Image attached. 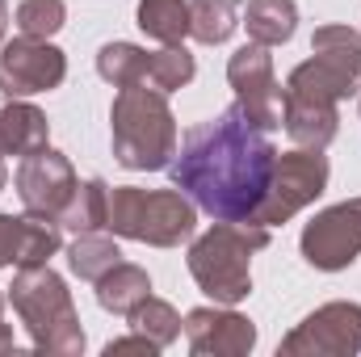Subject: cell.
Here are the masks:
<instances>
[{
	"instance_id": "27",
	"label": "cell",
	"mask_w": 361,
	"mask_h": 357,
	"mask_svg": "<svg viewBox=\"0 0 361 357\" xmlns=\"http://www.w3.org/2000/svg\"><path fill=\"white\" fill-rule=\"evenodd\" d=\"M156 349H160L156 341H147L143 332H135V337H122V341H109V345H105V357H118V353H147V357H152Z\"/></svg>"
},
{
	"instance_id": "29",
	"label": "cell",
	"mask_w": 361,
	"mask_h": 357,
	"mask_svg": "<svg viewBox=\"0 0 361 357\" xmlns=\"http://www.w3.org/2000/svg\"><path fill=\"white\" fill-rule=\"evenodd\" d=\"M4 30H8V4L0 0V42H4Z\"/></svg>"
},
{
	"instance_id": "21",
	"label": "cell",
	"mask_w": 361,
	"mask_h": 357,
	"mask_svg": "<svg viewBox=\"0 0 361 357\" xmlns=\"http://www.w3.org/2000/svg\"><path fill=\"white\" fill-rule=\"evenodd\" d=\"M240 0H189V34L206 47H219L240 25Z\"/></svg>"
},
{
	"instance_id": "18",
	"label": "cell",
	"mask_w": 361,
	"mask_h": 357,
	"mask_svg": "<svg viewBox=\"0 0 361 357\" xmlns=\"http://www.w3.org/2000/svg\"><path fill=\"white\" fill-rule=\"evenodd\" d=\"M244 25H248V38H252V42H261V47H281V42L294 38L298 4H294V0H248Z\"/></svg>"
},
{
	"instance_id": "3",
	"label": "cell",
	"mask_w": 361,
	"mask_h": 357,
	"mask_svg": "<svg viewBox=\"0 0 361 357\" xmlns=\"http://www.w3.org/2000/svg\"><path fill=\"white\" fill-rule=\"evenodd\" d=\"M8 298H13V311L21 315L34 349L55 357L85 353V328H80L72 290L51 265L17 269V277L8 286Z\"/></svg>"
},
{
	"instance_id": "15",
	"label": "cell",
	"mask_w": 361,
	"mask_h": 357,
	"mask_svg": "<svg viewBox=\"0 0 361 357\" xmlns=\"http://www.w3.org/2000/svg\"><path fill=\"white\" fill-rule=\"evenodd\" d=\"M281 126L298 147L324 152L341 131V109H336V101H319V97H307V92H286V122Z\"/></svg>"
},
{
	"instance_id": "13",
	"label": "cell",
	"mask_w": 361,
	"mask_h": 357,
	"mask_svg": "<svg viewBox=\"0 0 361 357\" xmlns=\"http://www.w3.org/2000/svg\"><path fill=\"white\" fill-rule=\"evenodd\" d=\"M185 337L189 349L202 357H244L257 345V328L248 315L231 311V307H197L185 315Z\"/></svg>"
},
{
	"instance_id": "17",
	"label": "cell",
	"mask_w": 361,
	"mask_h": 357,
	"mask_svg": "<svg viewBox=\"0 0 361 357\" xmlns=\"http://www.w3.org/2000/svg\"><path fill=\"white\" fill-rule=\"evenodd\" d=\"M92 286H97V303H101L105 311H114V315H130V311L152 294L147 269L130 265V261H118L109 273H101Z\"/></svg>"
},
{
	"instance_id": "26",
	"label": "cell",
	"mask_w": 361,
	"mask_h": 357,
	"mask_svg": "<svg viewBox=\"0 0 361 357\" xmlns=\"http://www.w3.org/2000/svg\"><path fill=\"white\" fill-rule=\"evenodd\" d=\"M13 21L25 38H55L68 21V4L63 0H21Z\"/></svg>"
},
{
	"instance_id": "14",
	"label": "cell",
	"mask_w": 361,
	"mask_h": 357,
	"mask_svg": "<svg viewBox=\"0 0 361 357\" xmlns=\"http://www.w3.org/2000/svg\"><path fill=\"white\" fill-rule=\"evenodd\" d=\"M59 223L51 219H38V214H25V219H13V214H0V269L4 265H51V257L59 253Z\"/></svg>"
},
{
	"instance_id": "30",
	"label": "cell",
	"mask_w": 361,
	"mask_h": 357,
	"mask_svg": "<svg viewBox=\"0 0 361 357\" xmlns=\"http://www.w3.org/2000/svg\"><path fill=\"white\" fill-rule=\"evenodd\" d=\"M0 311H4V294H0Z\"/></svg>"
},
{
	"instance_id": "23",
	"label": "cell",
	"mask_w": 361,
	"mask_h": 357,
	"mask_svg": "<svg viewBox=\"0 0 361 357\" xmlns=\"http://www.w3.org/2000/svg\"><path fill=\"white\" fill-rule=\"evenodd\" d=\"M118 261H122L118 244L109 236H101V231H80L72 240V248H68V265H72V273L80 282H97L101 273H109Z\"/></svg>"
},
{
	"instance_id": "6",
	"label": "cell",
	"mask_w": 361,
	"mask_h": 357,
	"mask_svg": "<svg viewBox=\"0 0 361 357\" xmlns=\"http://www.w3.org/2000/svg\"><path fill=\"white\" fill-rule=\"evenodd\" d=\"M286 89L324 101L361 92V34L353 25H319L311 34V59L290 72Z\"/></svg>"
},
{
	"instance_id": "8",
	"label": "cell",
	"mask_w": 361,
	"mask_h": 357,
	"mask_svg": "<svg viewBox=\"0 0 361 357\" xmlns=\"http://www.w3.org/2000/svg\"><path fill=\"white\" fill-rule=\"evenodd\" d=\"M227 80L235 89V105L248 114V122L257 131H277L286 122V89L273 76V55L269 47L248 42L227 59Z\"/></svg>"
},
{
	"instance_id": "19",
	"label": "cell",
	"mask_w": 361,
	"mask_h": 357,
	"mask_svg": "<svg viewBox=\"0 0 361 357\" xmlns=\"http://www.w3.org/2000/svg\"><path fill=\"white\" fill-rule=\"evenodd\" d=\"M59 227H68V231H105V223H109V185L101 177L92 181H80L76 185V193H72V202L63 206V214L55 219Z\"/></svg>"
},
{
	"instance_id": "11",
	"label": "cell",
	"mask_w": 361,
	"mask_h": 357,
	"mask_svg": "<svg viewBox=\"0 0 361 357\" xmlns=\"http://www.w3.org/2000/svg\"><path fill=\"white\" fill-rule=\"evenodd\" d=\"M353 353H361L357 303H324L319 311H311L281 341V357H353Z\"/></svg>"
},
{
	"instance_id": "24",
	"label": "cell",
	"mask_w": 361,
	"mask_h": 357,
	"mask_svg": "<svg viewBox=\"0 0 361 357\" xmlns=\"http://www.w3.org/2000/svg\"><path fill=\"white\" fill-rule=\"evenodd\" d=\"M126 320H130V328H135V332H143V337H147V341H156L160 349H164V345H173V341L180 337V328H185V324H180V315H177V307H173V303H164V298H152V294H147V298L126 315Z\"/></svg>"
},
{
	"instance_id": "7",
	"label": "cell",
	"mask_w": 361,
	"mask_h": 357,
	"mask_svg": "<svg viewBox=\"0 0 361 357\" xmlns=\"http://www.w3.org/2000/svg\"><path fill=\"white\" fill-rule=\"evenodd\" d=\"M324 189H328V156H324V152H311V147L286 152V156L273 160L269 189H265V198H261L252 223L277 227V223L294 219L302 206H311Z\"/></svg>"
},
{
	"instance_id": "20",
	"label": "cell",
	"mask_w": 361,
	"mask_h": 357,
	"mask_svg": "<svg viewBox=\"0 0 361 357\" xmlns=\"http://www.w3.org/2000/svg\"><path fill=\"white\" fill-rule=\"evenodd\" d=\"M147 59L152 55L143 47H135V42H105L97 51V72L114 89H130V85H143L147 80Z\"/></svg>"
},
{
	"instance_id": "12",
	"label": "cell",
	"mask_w": 361,
	"mask_h": 357,
	"mask_svg": "<svg viewBox=\"0 0 361 357\" xmlns=\"http://www.w3.org/2000/svg\"><path fill=\"white\" fill-rule=\"evenodd\" d=\"M68 59L51 38H13L0 47V92L4 97H34L63 85Z\"/></svg>"
},
{
	"instance_id": "16",
	"label": "cell",
	"mask_w": 361,
	"mask_h": 357,
	"mask_svg": "<svg viewBox=\"0 0 361 357\" xmlns=\"http://www.w3.org/2000/svg\"><path fill=\"white\" fill-rule=\"evenodd\" d=\"M51 139V122L38 105H30L25 97H8V105L0 109V143L4 156H30L38 147H47Z\"/></svg>"
},
{
	"instance_id": "1",
	"label": "cell",
	"mask_w": 361,
	"mask_h": 357,
	"mask_svg": "<svg viewBox=\"0 0 361 357\" xmlns=\"http://www.w3.org/2000/svg\"><path fill=\"white\" fill-rule=\"evenodd\" d=\"M269 135L248 122L240 105H227L223 114L197 122L180 139L177 156L169 164L173 185L219 223H252L265 189L273 177Z\"/></svg>"
},
{
	"instance_id": "28",
	"label": "cell",
	"mask_w": 361,
	"mask_h": 357,
	"mask_svg": "<svg viewBox=\"0 0 361 357\" xmlns=\"http://www.w3.org/2000/svg\"><path fill=\"white\" fill-rule=\"evenodd\" d=\"M8 349H13V328L0 324V353H8Z\"/></svg>"
},
{
	"instance_id": "9",
	"label": "cell",
	"mask_w": 361,
	"mask_h": 357,
	"mask_svg": "<svg viewBox=\"0 0 361 357\" xmlns=\"http://www.w3.org/2000/svg\"><path fill=\"white\" fill-rule=\"evenodd\" d=\"M13 185H17V198H21L25 214H38V219H51L55 223L63 214V206L72 202L80 177H76V169H72V160L63 152L38 147V152L21 156Z\"/></svg>"
},
{
	"instance_id": "25",
	"label": "cell",
	"mask_w": 361,
	"mask_h": 357,
	"mask_svg": "<svg viewBox=\"0 0 361 357\" xmlns=\"http://www.w3.org/2000/svg\"><path fill=\"white\" fill-rule=\"evenodd\" d=\"M193 72H197V63H193V55L185 51V47H164V51H156L152 59H147V80L143 85H152L156 92H177L185 89L189 80H193Z\"/></svg>"
},
{
	"instance_id": "4",
	"label": "cell",
	"mask_w": 361,
	"mask_h": 357,
	"mask_svg": "<svg viewBox=\"0 0 361 357\" xmlns=\"http://www.w3.org/2000/svg\"><path fill=\"white\" fill-rule=\"evenodd\" d=\"M269 244V227L261 223H219L193 240L189 248V273L223 307H235L240 298L252 294V253Z\"/></svg>"
},
{
	"instance_id": "2",
	"label": "cell",
	"mask_w": 361,
	"mask_h": 357,
	"mask_svg": "<svg viewBox=\"0 0 361 357\" xmlns=\"http://www.w3.org/2000/svg\"><path fill=\"white\" fill-rule=\"evenodd\" d=\"M109 135L114 160L130 173H160L177 156V118L169 109V97L152 85L118 89L109 109Z\"/></svg>"
},
{
	"instance_id": "10",
	"label": "cell",
	"mask_w": 361,
	"mask_h": 357,
	"mask_svg": "<svg viewBox=\"0 0 361 357\" xmlns=\"http://www.w3.org/2000/svg\"><path fill=\"white\" fill-rule=\"evenodd\" d=\"M302 257L311 269L336 273L349 269L361 257V198L336 202L328 210H319L307 227H302Z\"/></svg>"
},
{
	"instance_id": "22",
	"label": "cell",
	"mask_w": 361,
	"mask_h": 357,
	"mask_svg": "<svg viewBox=\"0 0 361 357\" xmlns=\"http://www.w3.org/2000/svg\"><path fill=\"white\" fill-rule=\"evenodd\" d=\"M139 30L164 47H177L189 34V4L185 0H139Z\"/></svg>"
},
{
	"instance_id": "5",
	"label": "cell",
	"mask_w": 361,
	"mask_h": 357,
	"mask_svg": "<svg viewBox=\"0 0 361 357\" xmlns=\"http://www.w3.org/2000/svg\"><path fill=\"white\" fill-rule=\"evenodd\" d=\"M114 236L177 248L197 227V206L180 189H139V185H114L109 189V223Z\"/></svg>"
}]
</instances>
